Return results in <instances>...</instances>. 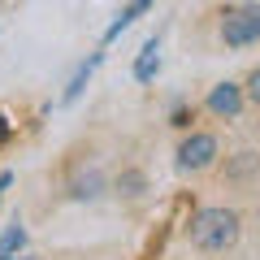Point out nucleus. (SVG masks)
Listing matches in <instances>:
<instances>
[{
	"mask_svg": "<svg viewBox=\"0 0 260 260\" xmlns=\"http://www.w3.org/2000/svg\"><path fill=\"white\" fill-rule=\"evenodd\" d=\"M191 243L200 251H225L239 243V213L234 208H200L191 217Z\"/></svg>",
	"mask_w": 260,
	"mask_h": 260,
	"instance_id": "1",
	"label": "nucleus"
},
{
	"mask_svg": "<svg viewBox=\"0 0 260 260\" xmlns=\"http://www.w3.org/2000/svg\"><path fill=\"white\" fill-rule=\"evenodd\" d=\"M221 44H225V48L260 44V5H243V9L225 13V22H221Z\"/></svg>",
	"mask_w": 260,
	"mask_h": 260,
	"instance_id": "2",
	"label": "nucleus"
},
{
	"mask_svg": "<svg viewBox=\"0 0 260 260\" xmlns=\"http://www.w3.org/2000/svg\"><path fill=\"white\" fill-rule=\"evenodd\" d=\"M213 160H217V139L213 135H191V139L178 148V169H186V174H191V169H208Z\"/></svg>",
	"mask_w": 260,
	"mask_h": 260,
	"instance_id": "3",
	"label": "nucleus"
},
{
	"mask_svg": "<svg viewBox=\"0 0 260 260\" xmlns=\"http://www.w3.org/2000/svg\"><path fill=\"white\" fill-rule=\"evenodd\" d=\"M239 109H243V87H239V83L213 87V95H208V113H213V117L234 121V117H239Z\"/></svg>",
	"mask_w": 260,
	"mask_h": 260,
	"instance_id": "4",
	"label": "nucleus"
},
{
	"mask_svg": "<svg viewBox=\"0 0 260 260\" xmlns=\"http://www.w3.org/2000/svg\"><path fill=\"white\" fill-rule=\"evenodd\" d=\"M156 70H160V39H148L143 52H139V61H135V78H139V83H152Z\"/></svg>",
	"mask_w": 260,
	"mask_h": 260,
	"instance_id": "5",
	"label": "nucleus"
},
{
	"mask_svg": "<svg viewBox=\"0 0 260 260\" xmlns=\"http://www.w3.org/2000/svg\"><path fill=\"white\" fill-rule=\"evenodd\" d=\"M148 9H152V0H130L126 9H121V13H117V22H113V26H109V35H104V44H113V39H117V35H121V30H126V26H130V22L139 18V13H148Z\"/></svg>",
	"mask_w": 260,
	"mask_h": 260,
	"instance_id": "6",
	"label": "nucleus"
},
{
	"mask_svg": "<svg viewBox=\"0 0 260 260\" xmlns=\"http://www.w3.org/2000/svg\"><path fill=\"white\" fill-rule=\"evenodd\" d=\"M22 247H26V225H22V221H13L9 230L0 234V260H13Z\"/></svg>",
	"mask_w": 260,
	"mask_h": 260,
	"instance_id": "7",
	"label": "nucleus"
},
{
	"mask_svg": "<svg viewBox=\"0 0 260 260\" xmlns=\"http://www.w3.org/2000/svg\"><path fill=\"white\" fill-rule=\"evenodd\" d=\"M100 61H104V56L95 52V56H91V61H87V65H78V74H74V83L65 87V95H61L65 104H74L78 95H83V87H87V78H91V70H95V65H100Z\"/></svg>",
	"mask_w": 260,
	"mask_h": 260,
	"instance_id": "8",
	"label": "nucleus"
},
{
	"mask_svg": "<svg viewBox=\"0 0 260 260\" xmlns=\"http://www.w3.org/2000/svg\"><path fill=\"white\" fill-rule=\"evenodd\" d=\"M74 195H78V200H95V195H100V174L74 178Z\"/></svg>",
	"mask_w": 260,
	"mask_h": 260,
	"instance_id": "9",
	"label": "nucleus"
},
{
	"mask_svg": "<svg viewBox=\"0 0 260 260\" xmlns=\"http://www.w3.org/2000/svg\"><path fill=\"white\" fill-rule=\"evenodd\" d=\"M247 100L260 109V70H251V78H247Z\"/></svg>",
	"mask_w": 260,
	"mask_h": 260,
	"instance_id": "10",
	"label": "nucleus"
},
{
	"mask_svg": "<svg viewBox=\"0 0 260 260\" xmlns=\"http://www.w3.org/2000/svg\"><path fill=\"white\" fill-rule=\"evenodd\" d=\"M9 139V121H5V113H0V143Z\"/></svg>",
	"mask_w": 260,
	"mask_h": 260,
	"instance_id": "11",
	"label": "nucleus"
},
{
	"mask_svg": "<svg viewBox=\"0 0 260 260\" xmlns=\"http://www.w3.org/2000/svg\"><path fill=\"white\" fill-rule=\"evenodd\" d=\"M9 182H13V174H0V191H9Z\"/></svg>",
	"mask_w": 260,
	"mask_h": 260,
	"instance_id": "12",
	"label": "nucleus"
}]
</instances>
